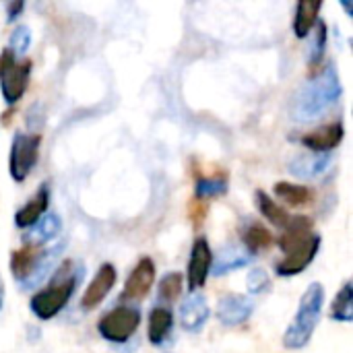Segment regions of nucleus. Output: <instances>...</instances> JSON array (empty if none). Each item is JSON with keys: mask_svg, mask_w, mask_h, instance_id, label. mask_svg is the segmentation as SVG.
<instances>
[{"mask_svg": "<svg viewBox=\"0 0 353 353\" xmlns=\"http://www.w3.org/2000/svg\"><path fill=\"white\" fill-rule=\"evenodd\" d=\"M209 314H211V308H209V302L203 294H192L188 296L182 304H180V325L184 331L188 333H199L207 321H209Z\"/></svg>", "mask_w": 353, "mask_h": 353, "instance_id": "4468645a", "label": "nucleus"}, {"mask_svg": "<svg viewBox=\"0 0 353 353\" xmlns=\"http://www.w3.org/2000/svg\"><path fill=\"white\" fill-rule=\"evenodd\" d=\"M211 267H213V252H211L209 240L205 236H199L192 242L188 269H186V279H188L186 283H188L190 292L196 294L201 288H205V283L209 279V273H211Z\"/></svg>", "mask_w": 353, "mask_h": 353, "instance_id": "0eeeda50", "label": "nucleus"}, {"mask_svg": "<svg viewBox=\"0 0 353 353\" xmlns=\"http://www.w3.org/2000/svg\"><path fill=\"white\" fill-rule=\"evenodd\" d=\"M41 147V134L37 132H17L10 143V155H8V172L14 182L27 180V176L33 172Z\"/></svg>", "mask_w": 353, "mask_h": 353, "instance_id": "39448f33", "label": "nucleus"}, {"mask_svg": "<svg viewBox=\"0 0 353 353\" xmlns=\"http://www.w3.org/2000/svg\"><path fill=\"white\" fill-rule=\"evenodd\" d=\"M314 236V228H312V219L304 217V215H298V217H290L288 225L283 228V234L279 238V248L283 254L292 252L294 248L306 244L310 238Z\"/></svg>", "mask_w": 353, "mask_h": 353, "instance_id": "f3484780", "label": "nucleus"}, {"mask_svg": "<svg viewBox=\"0 0 353 353\" xmlns=\"http://www.w3.org/2000/svg\"><path fill=\"white\" fill-rule=\"evenodd\" d=\"M141 327V310L132 306H118L103 314L97 323L99 335L116 345L126 343Z\"/></svg>", "mask_w": 353, "mask_h": 353, "instance_id": "423d86ee", "label": "nucleus"}, {"mask_svg": "<svg viewBox=\"0 0 353 353\" xmlns=\"http://www.w3.org/2000/svg\"><path fill=\"white\" fill-rule=\"evenodd\" d=\"M345 137V128H343V122H331V124H325L321 128H314L310 132H306L300 143L310 151V153H331L333 149H337L341 145Z\"/></svg>", "mask_w": 353, "mask_h": 353, "instance_id": "f8f14e48", "label": "nucleus"}, {"mask_svg": "<svg viewBox=\"0 0 353 353\" xmlns=\"http://www.w3.org/2000/svg\"><path fill=\"white\" fill-rule=\"evenodd\" d=\"M321 244H323V238L314 234L306 244H302V246L294 248L292 252H288L275 267L277 275L279 277H296V275L304 273L310 267V263L316 259V254L321 250Z\"/></svg>", "mask_w": 353, "mask_h": 353, "instance_id": "1a4fd4ad", "label": "nucleus"}, {"mask_svg": "<svg viewBox=\"0 0 353 353\" xmlns=\"http://www.w3.org/2000/svg\"><path fill=\"white\" fill-rule=\"evenodd\" d=\"M31 77V62L17 58L8 48L0 54V93L6 105H14L27 91Z\"/></svg>", "mask_w": 353, "mask_h": 353, "instance_id": "20e7f679", "label": "nucleus"}, {"mask_svg": "<svg viewBox=\"0 0 353 353\" xmlns=\"http://www.w3.org/2000/svg\"><path fill=\"white\" fill-rule=\"evenodd\" d=\"M2 306H4V283H2V277H0V312H2Z\"/></svg>", "mask_w": 353, "mask_h": 353, "instance_id": "473e14b6", "label": "nucleus"}, {"mask_svg": "<svg viewBox=\"0 0 353 353\" xmlns=\"http://www.w3.org/2000/svg\"><path fill=\"white\" fill-rule=\"evenodd\" d=\"M25 10V2H21V0H17V2H8L6 4V21L8 23H12L21 12Z\"/></svg>", "mask_w": 353, "mask_h": 353, "instance_id": "2f4dec72", "label": "nucleus"}, {"mask_svg": "<svg viewBox=\"0 0 353 353\" xmlns=\"http://www.w3.org/2000/svg\"><path fill=\"white\" fill-rule=\"evenodd\" d=\"M48 205H50V186L48 184H41L37 188V192L33 194V199H29V203H25L14 213V225L19 230L33 228L48 213Z\"/></svg>", "mask_w": 353, "mask_h": 353, "instance_id": "2eb2a0df", "label": "nucleus"}, {"mask_svg": "<svg viewBox=\"0 0 353 353\" xmlns=\"http://www.w3.org/2000/svg\"><path fill=\"white\" fill-rule=\"evenodd\" d=\"M116 281H118L116 267L112 263H103L95 271L93 279L89 281V285H87L83 298H81V308L83 310H95L110 296V292L114 290Z\"/></svg>", "mask_w": 353, "mask_h": 353, "instance_id": "9d476101", "label": "nucleus"}, {"mask_svg": "<svg viewBox=\"0 0 353 353\" xmlns=\"http://www.w3.org/2000/svg\"><path fill=\"white\" fill-rule=\"evenodd\" d=\"M323 10V0H300L296 4V14H294V33L296 37L304 39L310 35L314 25L319 23V14Z\"/></svg>", "mask_w": 353, "mask_h": 353, "instance_id": "6ab92c4d", "label": "nucleus"}, {"mask_svg": "<svg viewBox=\"0 0 353 353\" xmlns=\"http://www.w3.org/2000/svg\"><path fill=\"white\" fill-rule=\"evenodd\" d=\"M242 242H244L248 254H256V252L267 250V248L273 244V236H271V232H269L265 225H261V223H250V225L244 230V234H242Z\"/></svg>", "mask_w": 353, "mask_h": 353, "instance_id": "393cba45", "label": "nucleus"}, {"mask_svg": "<svg viewBox=\"0 0 353 353\" xmlns=\"http://www.w3.org/2000/svg\"><path fill=\"white\" fill-rule=\"evenodd\" d=\"M331 319L337 323H352L353 321V288L350 281L343 283L339 294L331 304Z\"/></svg>", "mask_w": 353, "mask_h": 353, "instance_id": "a878e982", "label": "nucleus"}, {"mask_svg": "<svg viewBox=\"0 0 353 353\" xmlns=\"http://www.w3.org/2000/svg\"><path fill=\"white\" fill-rule=\"evenodd\" d=\"M343 95L341 77L335 64H327L323 70L314 74L310 83H306L294 99L292 116L298 122H310L329 112Z\"/></svg>", "mask_w": 353, "mask_h": 353, "instance_id": "f257e3e1", "label": "nucleus"}, {"mask_svg": "<svg viewBox=\"0 0 353 353\" xmlns=\"http://www.w3.org/2000/svg\"><path fill=\"white\" fill-rule=\"evenodd\" d=\"M323 306H325V288L319 281H314L302 294L296 316L283 333V345L288 350L298 352L310 343V339L316 331V325L321 321Z\"/></svg>", "mask_w": 353, "mask_h": 353, "instance_id": "7ed1b4c3", "label": "nucleus"}, {"mask_svg": "<svg viewBox=\"0 0 353 353\" xmlns=\"http://www.w3.org/2000/svg\"><path fill=\"white\" fill-rule=\"evenodd\" d=\"M31 46V29L27 25H19L14 27V31L10 33V39H8V50L17 56V58H23L27 54Z\"/></svg>", "mask_w": 353, "mask_h": 353, "instance_id": "c756f323", "label": "nucleus"}, {"mask_svg": "<svg viewBox=\"0 0 353 353\" xmlns=\"http://www.w3.org/2000/svg\"><path fill=\"white\" fill-rule=\"evenodd\" d=\"M81 279H83V267L74 261H64L54 271L50 283L41 292L33 294V298L29 300L31 312L39 321H52L56 314H60L66 308Z\"/></svg>", "mask_w": 353, "mask_h": 353, "instance_id": "f03ea898", "label": "nucleus"}, {"mask_svg": "<svg viewBox=\"0 0 353 353\" xmlns=\"http://www.w3.org/2000/svg\"><path fill=\"white\" fill-rule=\"evenodd\" d=\"M155 275H157L155 263L149 256H143L134 265V269L130 271L120 298L124 302H141V300H145L149 296V292L153 290V285H155Z\"/></svg>", "mask_w": 353, "mask_h": 353, "instance_id": "6e6552de", "label": "nucleus"}, {"mask_svg": "<svg viewBox=\"0 0 353 353\" xmlns=\"http://www.w3.org/2000/svg\"><path fill=\"white\" fill-rule=\"evenodd\" d=\"M254 201H256V207H259V211H261V215L273 225V228H277V230H283L285 225H288V221H290V213L275 201V199H271L265 190H256V194H254Z\"/></svg>", "mask_w": 353, "mask_h": 353, "instance_id": "412c9836", "label": "nucleus"}, {"mask_svg": "<svg viewBox=\"0 0 353 353\" xmlns=\"http://www.w3.org/2000/svg\"><path fill=\"white\" fill-rule=\"evenodd\" d=\"M275 196L288 203L290 207H308L314 201V192L304 186V184H294V182H277L273 188Z\"/></svg>", "mask_w": 353, "mask_h": 353, "instance_id": "aec40b11", "label": "nucleus"}, {"mask_svg": "<svg viewBox=\"0 0 353 353\" xmlns=\"http://www.w3.org/2000/svg\"><path fill=\"white\" fill-rule=\"evenodd\" d=\"M62 248H64V244H58V246H54V248L43 250V256L39 259V263H37L35 271L29 275V279H25L23 283H19V285H21V290H33V288H37V285L48 277V273L56 267V261H58V256H60Z\"/></svg>", "mask_w": 353, "mask_h": 353, "instance_id": "4be33fe9", "label": "nucleus"}, {"mask_svg": "<svg viewBox=\"0 0 353 353\" xmlns=\"http://www.w3.org/2000/svg\"><path fill=\"white\" fill-rule=\"evenodd\" d=\"M62 232V219L58 213H46L35 225H33V234H31V240L33 244L37 246H43L52 240H56Z\"/></svg>", "mask_w": 353, "mask_h": 353, "instance_id": "b1692460", "label": "nucleus"}, {"mask_svg": "<svg viewBox=\"0 0 353 353\" xmlns=\"http://www.w3.org/2000/svg\"><path fill=\"white\" fill-rule=\"evenodd\" d=\"M43 250L46 248H41L33 242H27L10 254V273L19 283L29 279V275L35 271L39 259L43 256Z\"/></svg>", "mask_w": 353, "mask_h": 353, "instance_id": "dca6fc26", "label": "nucleus"}, {"mask_svg": "<svg viewBox=\"0 0 353 353\" xmlns=\"http://www.w3.org/2000/svg\"><path fill=\"white\" fill-rule=\"evenodd\" d=\"M228 192V180L225 178H201L194 186V196L199 201L215 199Z\"/></svg>", "mask_w": 353, "mask_h": 353, "instance_id": "c85d7f7f", "label": "nucleus"}, {"mask_svg": "<svg viewBox=\"0 0 353 353\" xmlns=\"http://www.w3.org/2000/svg\"><path fill=\"white\" fill-rule=\"evenodd\" d=\"M254 312V302L242 294H228L217 304V319L223 327H240Z\"/></svg>", "mask_w": 353, "mask_h": 353, "instance_id": "9b49d317", "label": "nucleus"}, {"mask_svg": "<svg viewBox=\"0 0 353 353\" xmlns=\"http://www.w3.org/2000/svg\"><path fill=\"white\" fill-rule=\"evenodd\" d=\"M172 331H174L172 310L165 306H155L149 314V331H147L149 343L153 347H161L168 341V337L172 335Z\"/></svg>", "mask_w": 353, "mask_h": 353, "instance_id": "a211bd4d", "label": "nucleus"}, {"mask_svg": "<svg viewBox=\"0 0 353 353\" xmlns=\"http://www.w3.org/2000/svg\"><path fill=\"white\" fill-rule=\"evenodd\" d=\"M333 161V155L331 153H298L294 155L290 161H288V170L292 176L300 178V180H312V178H319L323 176L329 165Z\"/></svg>", "mask_w": 353, "mask_h": 353, "instance_id": "ddd939ff", "label": "nucleus"}, {"mask_svg": "<svg viewBox=\"0 0 353 353\" xmlns=\"http://www.w3.org/2000/svg\"><path fill=\"white\" fill-rule=\"evenodd\" d=\"M184 290V277L178 271H170L161 277L157 285V300L161 304H174Z\"/></svg>", "mask_w": 353, "mask_h": 353, "instance_id": "bb28decb", "label": "nucleus"}, {"mask_svg": "<svg viewBox=\"0 0 353 353\" xmlns=\"http://www.w3.org/2000/svg\"><path fill=\"white\" fill-rule=\"evenodd\" d=\"M250 263V254L248 252H242V250H228L219 256L217 263H213L211 267V273L215 277H221V275H228L232 271H238L242 267H246Z\"/></svg>", "mask_w": 353, "mask_h": 353, "instance_id": "cd10ccee", "label": "nucleus"}, {"mask_svg": "<svg viewBox=\"0 0 353 353\" xmlns=\"http://www.w3.org/2000/svg\"><path fill=\"white\" fill-rule=\"evenodd\" d=\"M327 39H329V31H327V23L319 21L314 25V35L310 39V48H308V68L312 74H316L321 70V64L325 60V50H327Z\"/></svg>", "mask_w": 353, "mask_h": 353, "instance_id": "5701e85b", "label": "nucleus"}, {"mask_svg": "<svg viewBox=\"0 0 353 353\" xmlns=\"http://www.w3.org/2000/svg\"><path fill=\"white\" fill-rule=\"evenodd\" d=\"M246 288H248V294L250 296H261L265 292H269L271 288V277L265 269H252L246 277Z\"/></svg>", "mask_w": 353, "mask_h": 353, "instance_id": "7c9ffc66", "label": "nucleus"}]
</instances>
